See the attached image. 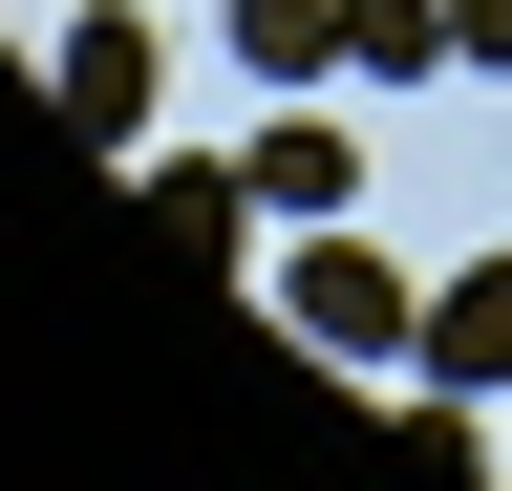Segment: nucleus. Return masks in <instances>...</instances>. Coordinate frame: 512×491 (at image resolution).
Masks as SVG:
<instances>
[{
	"instance_id": "nucleus-1",
	"label": "nucleus",
	"mask_w": 512,
	"mask_h": 491,
	"mask_svg": "<svg viewBox=\"0 0 512 491\" xmlns=\"http://www.w3.org/2000/svg\"><path fill=\"white\" fill-rule=\"evenodd\" d=\"M278 321H299L320 363H406V342H427V299L384 278V257H363L342 214H299V278H278Z\"/></svg>"
},
{
	"instance_id": "nucleus-2",
	"label": "nucleus",
	"mask_w": 512,
	"mask_h": 491,
	"mask_svg": "<svg viewBox=\"0 0 512 491\" xmlns=\"http://www.w3.org/2000/svg\"><path fill=\"white\" fill-rule=\"evenodd\" d=\"M43 107H64L86 150H128V129H150V22H64V43H43Z\"/></svg>"
},
{
	"instance_id": "nucleus-3",
	"label": "nucleus",
	"mask_w": 512,
	"mask_h": 491,
	"mask_svg": "<svg viewBox=\"0 0 512 491\" xmlns=\"http://www.w3.org/2000/svg\"><path fill=\"white\" fill-rule=\"evenodd\" d=\"M150 235L192 278H235V235H256V171H214V150H150Z\"/></svg>"
},
{
	"instance_id": "nucleus-4",
	"label": "nucleus",
	"mask_w": 512,
	"mask_h": 491,
	"mask_svg": "<svg viewBox=\"0 0 512 491\" xmlns=\"http://www.w3.org/2000/svg\"><path fill=\"white\" fill-rule=\"evenodd\" d=\"M406 363H427V385H512V235L427 299V342H406Z\"/></svg>"
},
{
	"instance_id": "nucleus-5",
	"label": "nucleus",
	"mask_w": 512,
	"mask_h": 491,
	"mask_svg": "<svg viewBox=\"0 0 512 491\" xmlns=\"http://www.w3.org/2000/svg\"><path fill=\"white\" fill-rule=\"evenodd\" d=\"M427 65H470L448 0H342V86H427Z\"/></svg>"
},
{
	"instance_id": "nucleus-6",
	"label": "nucleus",
	"mask_w": 512,
	"mask_h": 491,
	"mask_svg": "<svg viewBox=\"0 0 512 491\" xmlns=\"http://www.w3.org/2000/svg\"><path fill=\"white\" fill-rule=\"evenodd\" d=\"M235 171H256V214H342V171H363V150L320 129V107H278V129H256Z\"/></svg>"
},
{
	"instance_id": "nucleus-7",
	"label": "nucleus",
	"mask_w": 512,
	"mask_h": 491,
	"mask_svg": "<svg viewBox=\"0 0 512 491\" xmlns=\"http://www.w3.org/2000/svg\"><path fill=\"white\" fill-rule=\"evenodd\" d=\"M235 65L256 86H320V65H342V0H235Z\"/></svg>"
},
{
	"instance_id": "nucleus-8",
	"label": "nucleus",
	"mask_w": 512,
	"mask_h": 491,
	"mask_svg": "<svg viewBox=\"0 0 512 491\" xmlns=\"http://www.w3.org/2000/svg\"><path fill=\"white\" fill-rule=\"evenodd\" d=\"M448 43H470V65H512V0H448Z\"/></svg>"
}]
</instances>
